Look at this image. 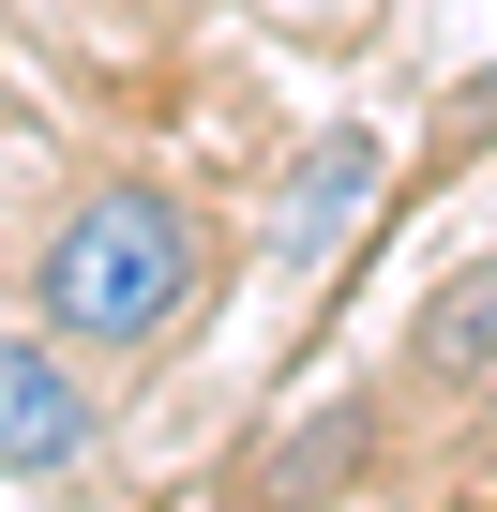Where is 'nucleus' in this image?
I'll return each mask as SVG.
<instances>
[{"label": "nucleus", "mask_w": 497, "mask_h": 512, "mask_svg": "<svg viewBox=\"0 0 497 512\" xmlns=\"http://www.w3.org/2000/svg\"><path fill=\"white\" fill-rule=\"evenodd\" d=\"M196 272H211V241H196V211L166 181H91L31 241V317L76 362H136V347H166L196 317Z\"/></svg>", "instance_id": "nucleus-1"}, {"label": "nucleus", "mask_w": 497, "mask_h": 512, "mask_svg": "<svg viewBox=\"0 0 497 512\" xmlns=\"http://www.w3.org/2000/svg\"><path fill=\"white\" fill-rule=\"evenodd\" d=\"M91 437H106V407H91L76 347H61L46 317H31V332H0V482H61Z\"/></svg>", "instance_id": "nucleus-2"}, {"label": "nucleus", "mask_w": 497, "mask_h": 512, "mask_svg": "<svg viewBox=\"0 0 497 512\" xmlns=\"http://www.w3.org/2000/svg\"><path fill=\"white\" fill-rule=\"evenodd\" d=\"M377 181H392V166H377V136H362V121H332V136H317V151L287 166V211H272V256H287V272H332V241H347V226L377 211Z\"/></svg>", "instance_id": "nucleus-3"}, {"label": "nucleus", "mask_w": 497, "mask_h": 512, "mask_svg": "<svg viewBox=\"0 0 497 512\" xmlns=\"http://www.w3.org/2000/svg\"><path fill=\"white\" fill-rule=\"evenodd\" d=\"M482 362H497V256H467V272L407 317V377H437V392H482Z\"/></svg>", "instance_id": "nucleus-4"}, {"label": "nucleus", "mask_w": 497, "mask_h": 512, "mask_svg": "<svg viewBox=\"0 0 497 512\" xmlns=\"http://www.w3.org/2000/svg\"><path fill=\"white\" fill-rule=\"evenodd\" d=\"M362 452H377V407H332V422H317V437H302V452H287V467H272L257 497H272V512H317V497H332V482H347Z\"/></svg>", "instance_id": "nucleus-5"}, {"label": "nucleus", "mask_w": 497, "mask_h": 512, "mask_svg": "<svg viewBox=\"0 0 497 512\" xmlns=\"http://www.w3.org/2000/svg\"><path fill=\"white\" fill-rule=\"evenodd\" d=\"M452 136H482V151H497V76H467V91H452Z\"/></svg>", "instance_id": "nucleus-6"}, {"label": "nucleus", "mask_w": 497, "mask_h": 512, "mask_svg": "<svg viewBox=\"0 0 497 512\" xmlns=\"http://www.w3.org/2000/svg\"><path fill=\"white\" fill-rule=\"evenodd\" d=\"M467 512H497V497H467Z\"/></svg>", "instance_id": "nucleus-7"}]
</instances>
